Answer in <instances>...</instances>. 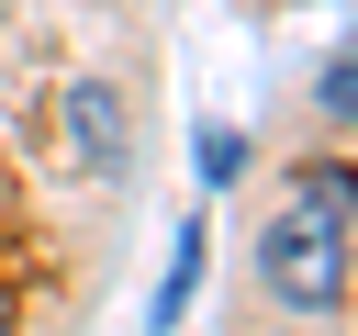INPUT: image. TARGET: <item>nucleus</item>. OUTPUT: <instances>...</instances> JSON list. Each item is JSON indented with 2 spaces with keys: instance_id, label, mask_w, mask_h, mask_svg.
Listing matches in <instances>:
<instances>
[{
  "instance_id": "nucleus-2",
  "label": "nucleus",
  "mask_w": 358,
  "mask_h": 336,
  "mask_svg": "<svg viewBox=\"0 0 358 336\" xmlns=\"http://www.w3.org/2000/svg\"><path fill=\"white\" fill-rule=\"evenodd\" d=\"M67 123H78V146H90V168H112V157H123V112H112V90H101V78H78V101H67Z\"/></svg>"
},
{
  "instance_id": "nucleus-1",
  "label": "nucleus",
  "mask_w": 358,
  "mask_h": 336,
  "mask_svg": "<svg viewBox=\"0 0 358 336\" xmlns=\"http://www.w3.org/2000/svg\"><path fill=\"white\" fill-rule=\"evenodd\" d=\"M347 235H358V190H347V168H324V179H302L291 213L257 235V280H268L280 302H302V314H336V302H347Z\"/></svg>"
},
{
  "instance_id": "nucleus-3",
  "label": "nucleus",
  "mask_w": 358,
  "mask_h": 336,
  "mask_svg": "<svg viewBox=\"0 0 358 336\" xmlns=\"http://www.w3.org/2000/svg\"><path fill=\"white\" fill-rule=\"evenodd\" d=\"M190 280H201V224H179V246H168V280H157V325H179Z\"/></svg>"
},
{
  "instance_id": "nucleus-4",
  "label": "nucleus",
  "mask_w": 358,
  "mask_h": 336,
  "mask_svg": "<svg viewBox=\"0 0 358 336\" xmlns=\"http://www.w3.org/2000/svg\"><path fill=\"white\" fill-rule=\"evenodd\" d=\"M246 168V134H224V123H201V179H235Z\"/></svg>"
}]
</instances>
